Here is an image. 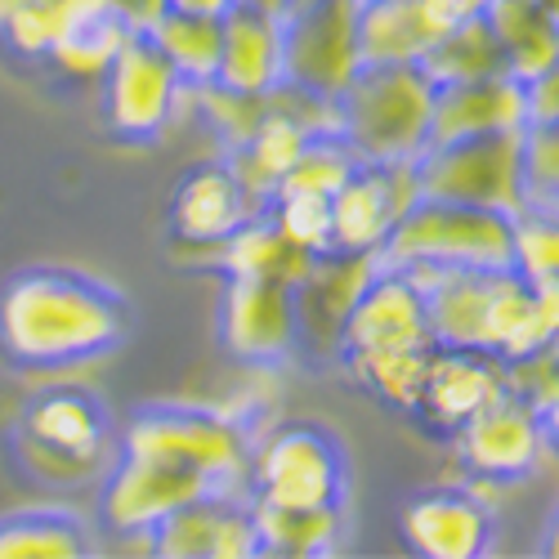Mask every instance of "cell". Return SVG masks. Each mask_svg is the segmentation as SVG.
Masks as SVG:
<instances>
[{"label":"cell","mask_w":559,"mask_h":559,"mask_svg":"<svg viewBox=\"0 0 559 559\" xmlns=\"http://www.w3.org/2000/svg\"><path fill=\"white\" fill-rule=\"evenodd\" d=\"M130 305L104 277L68 264L19 269L0 292V354L19 371H68L117 354Z\"/></svg>","instance_id":"obj_1"},{"label":"cell","mask_w":559,"mask_h":559,"mask_svg":"<svg viewBox=\"0 0 559 559\" xmlns=\"http://www.w3.org/2000/svg\"><path fill=\"white\" fill-rule=\"evenodd\" d=\"M426 296L430 345L479 349L501 362L555 345L559 296L515 269H403Z\"/></svg>","instance_id":"obj_2"},{"label":"cell","mask_w":559,"mask_h":559,"mask_svg":"<svg viewBox=\"0 0 559 559\" xmlns=\"http://www.w3.org/2000/svg\"><path fill=\"white\" fill-rule=\"evenodd\" d=\"M435 90L421 63H362L336 95V134L362 162L416 157L430 139Z\"/></svg>","instance_id":"obj_3"},{"label":"cell","mask_w":559,"mask_h":559,"mask_svg":"<svg viewBox=\"0 0 559 559\" xmlns=\"http://www.w3.org/2000/svg\"><path fill=\"white\" fill-rule=\"evenodd\" d=\"M385 269H510V215L416 198L377 247Z\"/></svg>","instance_id":"obj_4"},{"label":"cell","mask_w":559,"mask_h":559,"mask_svg":"<svg viewBox=\"0 0 559 559\" xmlns=\"http://www.w3.org/2000/svg\"><path fill=\"white\" fill-rule=\"evenodd\" d=\"M121 452L170 461L198 471L219 488H238L247 475L251 439L233 416L198 403H144L130 412L121 430Z\"/></svg>","instance_id":"obj_5"},{"label":"cell","mask_w":559,"mask_h":559,"mask_svg":"<svg viewBox=\"0 0 559 559\" xmlns=\"http://www.w3.org/2000/svg\"><path fill=\"white\" fill-rule=\"evenodd\" d=\"M247 488L255 501L273 506H345L349 492V456L336 430L322 421L277 426L247 456Z\"/></svg>","instance_id":"obj_6"},{"label":"cell","mask_w":559,"mask_h":559,"mask_svg":"<svg viewBox=\"0 0 559 559\" xmlns=\"http://www.w3.org/2000/svg\"><path fill=\"white\" fill-rule=\"evenodd\" d=\"M421 198L515 215L524 211V126L430 144L416 153Z\"/></svg>","instance_id":"obj_7"},{"label":"cell","mask_w":559,"mask_h":559,"mask_svg":"<svg viewBox=\"0 0 559 559\" xmlns=\"http://www.w3.org/2000/svg\"><path fill=\"white\" fill-rule=\"evenodd\" d=\"M19 443L32 475L50 484H81L99 471L112 443V412L99 394L81 385L45 390L23 412Z\"/></svg>","instance_id":"obj_8"},{"label":"cell","mask_w":559,"mask_h":559,"mask_svg":"<svg viewBox=\"0 0 559 559\" xmlns=\"http://www.w3.org/2000/svg\"><path fill=\"white\" fill-rule=\"evenodd\" d=\"M183 81L148 32H130L104 68V121L126 144H153L166 134Z\"/></svg>","instance_id":"obj_9"},{"label":"cell","mask_w":559,"mask_h":559,"mask_svg":"<svg viewBox=\"0 0 559 559\" xmlns=\"http://www.w3.org/2000/svg\"><path fill=\"white\" fill-rule=\"evenodd\" d=\"M358 0H309L283 14V81L336 99L362 68L354 36Z\"/></svg>","instance_id":"obj_10"},{"label":"cell","mask_w":559,"mask_h":559,"mask_svg":"<svg viewBox=\"0 0 559 559\" xmlns=\"http://www.w3.org/2000/svg\"><path fill=\"white\" fill-rule=\"evenodd\" d=\"M421 198L416 157L394 162H354L345 183L332 193V251L341 255H377L390 228ZM328 251V255H332Z\"/></svg>","instance_id":"obj_11"},{"label":"cell","mask_w":559,"mask_h":559,"mask_svg":"<svg viewBox=\"0 0 559 559\" xmlns=\"http://www.w3.org/2000/svg\"><path fill=\"white\" fill-rule=\"evenodd\" d=\"M219 345L247 367H277L300 345V300L292 283L228 277L219 296Z\"/></svg>","instance_id":"obj_12"},{"label":"cell","mask_w":559,"mask_h":559,"mask_svg":"<svg viewBox=\"0 0 559 559\" xmlns=\"http://www.w3.org/2000/svg\"><path fill=\"white\" fill-rule=\"evenodd\" d=\"M456 456L471 475L488 484H515L528 479L542 456L555 452V421L537 416L528 403L501 394L479 416H471L456 435Z\"/></svg>","instance_id":"obj_13"},{"label":"cell","mask_w":559,"mask_h":559,"mask_svg":"<svg viewBox=\"0 0 559 559\" xmlns=\"http://www.w3.org/2000/svg\"><path fill=\"white\" fill-rule=\"evenodd\" d=\"M206 492H219V484H211L198 471L121 452L104 479V488H99V524L108 533H126V537L148 533L153 524H162L170 515V510L189 506Z\"/></svg>","instance_id":"obj_14"},{"label":"cell","mask_w":559,"mask_h":559,"mask_svg":"<svg viewBox=\"0 0 559 559\" xmlns=\"http://www.w3.org/2000/svg\"><path fill=\"white\" fill-rule=\"evenodd\" d=\"M336 345H341V358L430 345L421 287H416L403 269L377 264V273H371L362 292L349 300L341 328H336Z\"/></svg>","instance_id":"obj_15"},{"label":"cell","mask_w":559,"mask_h":559,"mask_svg":"<svg viewBox=\"0 0 559 559\" xmlns=\"http://www.w3.org/2000/svg\"><path fill=\"white\" fill-rule=\"evenodd\" d=\"M148 550L162 559H255V524L251 501H242L233 488L206 492L189 506L170 510L148 533Z\"/></svg>","instance_id":"obj_16"},{"label":"cell","mask_w":559,"mask_h":559,"mask_svg":"<svg viewBox=\"0 0 559 559\" xmlns=\"http://www.w3.org/2000/svg\"><path fill=\"white\" fill-rule=\"evenodd\" d=\"M399 533L421 559H479L492 550V506L471 488H430L403 506Z\"/></svg>","instance_id":"obj_17"},{"label":"cell","mask_w":559,"mask_h":559,"mask_svg":"<svg viewBox=\"0 0 559 559\" xmlns=\"http://www.w3.org/2000/svg\"><path fill=\"white\" fill-rule=\"evenodd\" d=\"M506 394L501 381V358L479 354V349H430V367L416 407L407 416H416V426H426L430 435H456L471 416H479L488 403H497Z\"/></svg>","instance_id":"obj_18"},{"label":"cell","mask_w":559,"mask_h":559,"mask_svg":"<svg viewBox=\"0 0 559 559\" xmlns=\"http://www.w3.org/2000/svg\"><path fill=\"white\" fill-rule=\"evenodd\" d=\"M260 211L228 166H193L170 198V233L183 247H219Z\"/></svg>","instance_id":"obj_19"},{"label":"cell","mask_w":559,"mask_h":559,"mask_svg":"<svg viewBox=\"0 0 559 559\" xmlns=\"http://www.w3.org/2000/svg\"><path fill=\"white\" fill-rule=\"evenodd\" d=\"M528 121L524 108V81L510 72L479 76V81H452L435 90V112H430V144H452V139L492 134V130H520Z\"/></svg>","instance_id":"obj_20"},{"label":"cell","mask_w":559,"mask_h":559,"mask_svg":"<svg viewBox=\"0 0 559 559\" xmlns=\"http://www.w3.org/2000/svg\"><path fill=\"white\" fill-rule=\"evenodd\" d=\"M283 81V14L233 5L219 19V72L215 85L233 95L264 99Z\"/></svg>","instance_id":"obj_21"},{"label":"cell","mask_w":559,"mask_h":559,"mask_svg":"<svg viewBox=\"0 0 559 559\" xmlns=\"http://www.w3.org/2000/svg\"><path fill=\"white\" fill-rule=\"evenodd\" d=\"M309 126L296 121L292 112L273 108L269 95H264V117L238 139V144H228V170L238 175V183L251 193V202L269 206V198L277 193V183L283 175L292 170V162L300 157V148L309 144Z\"/></svg>","instance_id":"obj_22"},{"label":"cell","mask_w":559,"mask_h":559,"mask_svg":"<svg viewBox=\"0 0 559 559\" xmlns=\"http://www.w3.org/2000/svg\"><path fill=\"white\" fill-rule=\"evenodd\" d=\"M439 32L426 0H358L354 10L362 63H421Z\"/></svg>","instance_id":"obj_23"},{"label":"cell","mask_w":559,"mask_h":559,"mask_svg":"<svg viewBox=\"0 0 559 559\" xmlns=\"http://www.w3.org/2000/svg\"><path fill=\"white\" fill-rule=\"evenodd\" d=\"M484 19L497 32L506 72L515 81H533L559 68V10L542 0H492Z\"/></svg>","instance_id":"obj_24"},{"label":"cell","mask_w":559,"mask_h":559,"mask_svg":"<svg viewBox=\"0 0 559 559\" xmlns=\"http://www.w3.org/2000/svg\"><path fill=\"white\" fill-rule=\"evenodd\" d=\"M215 264L224 269V277H273V283L300 287L313 273L318 255L300 251L287 233L260 211L215 247Z\"/></svg>","instance_id":"obj_25"},{"label":"cell","mask_w":559,"mask_h":559,"mask_svg":"<svg viewBox=\"0 0 559 559\" xmlns=\"http://www.w3.org/2000/svg\"><path fill=\"white\" fill-rule=\"evenodd\" d=\"M95 555V533L63 506H27L0 515V559H85Z\"/></svg>","instance_id":"obj_26"},{"label":"cell","mask_w":559,"mask_h":559,"mask_svg":"<svg viewBox=\"0 0 559 559\" xmlns=\"http://www.w3.org/2000/svg\"><path fill=\"white\" fill-rule=\"evenodd\" d=\"M251 501V524H255V546L260 555L277 559H313V555H332L341 542L345 524V506H273V501Z\"/></svg>","instance_id":"obj_27"},{"label":"cell","mask_w":559,"mask_h":559,"mask_svg":"<svg viewBox=\"0 0 559 559\" xmlns=\"http://www.w3.org/2000/svg\"><path fill=\"white\" fill-rule=\"evenodd\" d=\"M421 68L435 85H452V81H479V76L506 72V55L488 19L471 14L435 36V45L421 55Z\"/></svg>","instance_id":"obj_28"},{"label":"cell","mask_w":559,"mask_h":559,"mask_svg":"<svg viewBox=\"0 0 559 559\" xmlns=\"http://www.w3.org/2000/svg\"><path fill=\"white\" fill-rule=\"evenodd\" d=\"M144 32L153 36V45L166 55V63L175 68V76L183 85H193V90L215 85V72H219V19L162 10Z\"/></svg>","instance_id":"obj_29"},{"label":"cell","mask_w":559,"mask_h":559,"mask_svg":"<svg viewBox=\"0 0 559 559\" xmlns=\"http://www.w3.org/2000/svg\"><path fill=\"white\" fill-rule=\"evenodd\" d=\"M430 349L435 345L358 354V358H345V367H349V377L367 394H377L381 403H390L399 412H412L416 407V394H421V381H426V367H430Z\"/></svg>","instance_id":"obj_30"},{"label":"cell","mask_w":559,"mask_h":559,"mask_svg":"<svg viewBox=\"0 0 559 559\" xmlns=\"http://www.w3.org/2000/svg\"><path fill=\"white\" fill-rule=\"evenodd\" d=\"M130 32L134 27L112 5H104L90 19H81L76 27H68L45 59H50L59 72H68V76H104V68L112 63V55L121 50V40Z\"/></svg>","instance_id":"obj_31"},{"label":"cell","mask_w":559,"mask_h":559,"mask_svg":"<svg viewBox=\"0 0 559 559\" xmlns=\"http://www.w3.org/2000/svg\"><path fill=\"white\" fill-rule=\"evenodd\" d=\"M354 148L345 144V139L336 130H322V134H309V144L300 148V157L292 162V170L283 175V183H277V193H313V198H332L345 175L354 170ZM273 193V198H277ZM269 198V202H273Z\"/></svg>","instance_id":"obj_32"},{"label":"cell","mask_w":559,"mask_h":559,"mask_svg":"<svg viewBox=\"0 0 559 559\" xmlns=\"http://www.w3.org/2000/svg\"><path fill=\"white\" fill-rule=\"evenodd\" d=\"M510 269L528 283L546 287L559 277V228H555V211L542 206H524L510 215Z\"/></svg>","instance_id":"obj_33"},{"label":"cell","mask_w":559,"mask_h":559,"mask_svg":"<svg viewBox=\"0 0 559 559\" xmlns=\"http://www.w3.org/2000/svg\"><path fill=\"white\" fill-rule=\"evenodd\" d=\"M264 215L287 233V238L309 251V255H328L332 251V198H313V193H277Z\"/></svg>","instance_id":"obj_34"},{"label":"cell","mask_w":559,"mask_h":559,"mask_svg":"<svg viewBox=\"0 0 559 559\" xmlns=\"http://www.w3.org/2000/svg\"><path fill=\"white\" fill-rule=\"evenodd\" d=\"M559 193V121H524V206L555 211Z\"/></svg>","instance_id":"obj_35"},{"label":"cell","mask_w":559,"mask_h":559,"mask_svg":"<svg viewBox=\"0 0 559 559\" xmlns=\"http://www.w3.org/2000/svg\"><path fill=\"white\" fill-rule=\"evenodd\" d=\"M501 381H506V394L528 403L537 416L555 421V345L550 349H537L528 358H510L501 362Z\"/></svg>","instance_id":"obj_36"},{"label":"cell","mask_w":559,"mask_h":559,"mask_svg":"<svg viewBox=\"0 0 559 559\" xmlns=\"http://www.w3.org/2000/svg\"><path fill=\"white\" fill-rule=\"evenodd\" d=\"M492 5V0H426V10L435 14L439 27H452L461 19H471V14H484Z\"/></svg>","instance_id":"obj_37"},{"label":"cell","mask_w":559,"mask_h":559,"mask_svg":"<svg viewBox=\"0 0 559 559\" xmlns=\"http://www.w3.org/2000/svg\"><path fill=\"white\" fill-rule=\"evenodd\" d=\"M112 10H117L134 32H144V27L166 10V0H112Z\"/></svg>","instance_id":"obj_38"},{"label":"cell","mask_w":559,"mask_h":559,"mask_svg":"<svg viewBox=\"0 0 559 559\" xmlns=\"http://www.w3.org/2000/svg\"><path fill=\"white\" fill-rule=\"evenodd\" d=\"M238 0H166V10L175 14H198V19H224Z\"/></svg>","instance_id":"obj_39"},{"label":"cell","mask_w":559,"mask_h":559,"mask_svg":"<svg viewBox=\"0 0 559 559\" xmlns=\"http://www.w3.org/2000/svg\"><path fill=\"white\" fill-rule=\"evenodd\" d=\"M238 5H251V10H264V14H287L292 0H238Z\"/></svg>","instance_id":"obj_40"},{"label":"cell","mask_w":559,"mask_h":559,"mask_svg":"<svg viewBox=\"0 0 559 559\" xmlns=\"http://www.w3.org/2000/svg\"><path fill=\"white\" fill-rule=\"evenodd\" d=\"M296 5H309V0H292V10H296Z\"/></svg>","instance_id":"obj_41"}]
</instances>
